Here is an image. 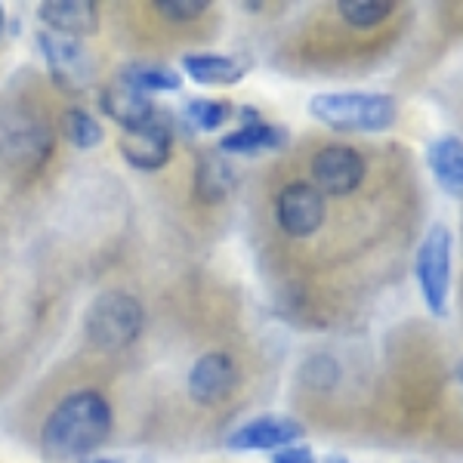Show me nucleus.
Instances as JSON below:
<instances>
[{"instance_id":"dca6fc26","label":"nucleus","mask_w":463,"mask_h":463,"mask_svg":"<svg viewBox=\"0 0 463 463\" xmlns=\"http://www.w3.org/2000/svg\"><path fill=\"white\" fill-rule=\"evenodd\" d=\"M238 183V174L232 167L229 158L222 155H204L198 161V170H195V195L204 201V204H220L232 195Z\"/></svg>"},{"instance_id":"4468645a","label":"nucleus","mask_w":463,"mask_h":463,"mask_svg":"<svg viewBox=\"0 0 463 463\" xmlns=\"http://www.w3.org/2000/svg\"><path fill=\"white\" fill-rule=\"evenodd\" d=\"M288 146V130L279 124H241L238 130L226 133L220 139L222 155H260V152H279Z\"/></svg>"},{"instance_id":"4be33fe9","label":"nucleus","mask_w":463,"mask_h":463,"mask_svg":"<svg viewBox=\"0 0 463 463\" xmlns=\"http://www.w3.org/2000/svg\"><path fill=\"white\" fill-rule=\"evenodd\" d=\"M155 10H161V16L174 22H192L207 13V0H158Z\"/></svg>"},{"instance_id":"a878e982","label":"nucleus","mask_w":463,"mask_h":463,"mask_svg":"<svg viewBox=\"0 0 463 463\" xmlns=\"http://www.w3.org/2000/svg\"><path fill=\"white\" fill-rule=\"evenodd\" d=\"M4 22H6V13H4V4H0V37H4Z\"/></svg>"},{"instance_id":"6ab92c4d","label":"nucleus","mask_w":463,"mask_h":463,"mask_svg":"<svg viewBox=\"0 0 463 463\" xmlns=\"http://www.w3.org/2000/svg\"><path fill=\"white\" fill-rule=\"evenodd\" d=\"M232 118V102L226 99H192L185 106V121L192 124V130L213 133L220 130Z\"/></svg>"},{"instance_id":"bb28decb","label":"nucleus","mask_w":463,"mask_h":463,"mask_svg":"<svg viewBox=\"0 0 463 463\" xmlns=\"http://www.w3.org/2000/svg\"><path fill=\"white\" fill-rule=\"evenodd\" d=\"M454 374H458V383L463 386V362L458 364V371H454Z\"/></svg>"},{"instance_id":"423d86ee","label":"nucleus","mask_w":463,"mask_h":463,"mask_svg":"<svg viewBox=\"0 0 463 463\" xmlns=\"http://www.w3.org/2000/svg\"><path fill=\"white\" fill-rule=\"evenodd\" d=\"M364 158L353 146H325L312 158V179L321 195H353L364 179Z\"/></svg>"},{"instance_id":"a211bd4d","label":"nucleus","mask_w":463,"mask_h":463,"mask_svg":"<svg viewBox=\"0 0 463 463\" xmlns=\"http://www.w3.org/2000/svg\"><path fill=\"white\" fill-rule=\"evenodd\" d=\"M337 10L353 28H374L392 16L395 4L392 0H340Z\"/></svg>"},{"instance_id":"39448f33","label":"nucleus","mask_w":463,"mask_h":463,"mask_svg":"<svg viewBox=\"0 0 463 463\" xmlns=\"http://www.w3.org/2000/svg\"><path fill=\"white\" fill-rule=\"evenodd\" d=\"M37 47H41L43 59H47V69L59 87L74 90V93L90 87V80H93V56H90L84 41L41 32L37 34Z\"/></svg>"},{"instance_id":"b1692460","label":"nucleus","mask_w":463,"mask_h":463,"mask_svg":"<svg viewBox=\"0 0 463 463\" xmlns=\"http://www.w3.org/2000/svg\"><path fill=\"white\" fill-rule=\"evenodd\" d=\"M318 463H349V460L340 458V454H327V458H321Z\"/></svg>"},{"instance_id":"aec40b11","label":"nucleus","mask_w":463,"mask_h":463,"mask_svg":"<svg viewBox=\"0 0 463 463\" xmlns=\"http://www.w3.org/2000/svg\"><path fill=\"white\" fill-rule=\"evenodd\" d=\"M62 130H65V137H69V143L74 148H96L102 143V124L84 109H69V111H65Z\"/></svg>"},{"instance_id":"ddd939ff","label":"nucleus","mask_w":463,"mask_h":463,"mask_svg":"<svg viewBox=\"0 0 463 463\" xmlns=\"http://www.w3.org/2000/svg\"><path fill=\"white\" fill-rule=\"evenodd\" d=\"M183 71L195 84L204 87H232L248 74V59L222 56V53H185Z\"/></svg>"},{"instance_id":"7ed1b4c3","label":"nucleus","mask_w":463,"mask_h":463,"mask_svg":"<svg viewBox=\"0 0 463 463\" xmlns=\"http://www.w3.org/2000/svg\"><path fill=\"white\" fill-rule=\"evenodd\" d=\"M143 303L137 297L124 294V290H109L90 303L84 334L93 349L115 355L137 343V337L143 334Z\"/></svg>"},{"instance_id":"f03ea898","label":"nucleus","mask_w":463,"mask_h":463,"mask_svg":"<svg viewBox=\"0 0 463 463\" xmlns=\"http://www.w3.org/2000/svg\"><path fill=\"white\" fill-rule=\"evenodd\" d=\"M309 115L340 133H380L399 118V106L386 93H318L309 99Z\"/></svg>"},{"instance_id":"5701e85b","label":"nucleus","mask_w":463,"mask_h":463,"mask_svg":"<svg viewBox=\"0 0 463 463\" xmlns=\"http://www.w3.org/2000/svg\"><path fill=\"white\" fill-rule=\"evenodd\" d=\"M272 463H318L309 445H288L272 451Z\"/></svg>"},{"instance_id":"393cba45","label":"nucleus","mask_w":463,"mask_h":463,"mask_svg":"<svg viewBox=\"0 0 463 463\" xmlns=\"http://www.w3.org/2000/svg\"><path fill=\"white\" fill-rule=\"evenodd\" d=\"M80 463H115V460H109V458H87V460H80Z\"/></svg>"},{"instance_id":"f3484780","label":"nucleus","mask_w":463,"mask_h":463,"mask_svg":"<svg viewBox=\"0 0 463 463\" xmlns=\"http://www.w3.org/2000/svg\"><path fill=\"white\" fill-rule=\"evenodd\" d=\"M124 84H130L139 93H167V90L183 87V74L167 69V65H155V62H130L121 71Z\"/></svg>"},{"instance_id":"f8f14e48","label":"nucleus","mask_w":463,"mask_h":463,"mask_svg":"<svg viewBox=\"0 0 463 463\" xmlns=\"http://www.w3.org/2000/svg\"><path fill=\"white\" fill-rule=\"evenodd\" d=\"M99 106L102 111L124 127V130H133V127H143L148 121L158 118V109L148 99V93H139L124 80H115V84H106L99 93Z\"/></svg>"},{"instance_id":"f257e3e1","label":"nucleus","mask_w":463,"mask_h":463,"mask_svg":"<svg viewBox=\"0 0 463 463\" xmlns=\"http://www.w3.org/2000/svg\"><path fill=\"white\" fill-rule=\"evenodd\" d=\"M111 432V405L102 392L80 390L50 411L41 430V451L53 463L87 460Z\"/></svg>"},{"instance_id":"2eb2a0df","label":"nucleus","mask_w":463,"mask_h":463,"mask_svg":"<svg viewBox=\"0 0 463 463\" xmlns=\"http://www.w3.org/2000/svg\"><path fill=\"white\" fill-rule=\"evenodd\" d=\"M427 164L448 195L463 198V139L460 137H439L427 148Z\"/></svg>"},{"instance_id":"412c9836","label":"nucleus","mask_w":463,"mask_h":463,"mask_svg":"<svg viewBox=\"0 0 463 463\" xmlns=\"http://www.w3.org/2000/svg\"><path fill=\"white\" fill-rule=\"evenodd\" d=\"M300 380H303V386H309V390H316V392L334 390V386L340 383L337 358L327 355V353L325 355H309L300 368Z\"/></svg>"},{"instance_id":"0eeeda50","label":"nucleus","mask_w":463,"mask_h":463,"mask_svg":"<svg viewBox=\"0 0 463 463\" xmlns=\"http://www.w3.org/2000/svg\"><path fill=\"white\" fill-rule=\"evenodd\" d=\"M275 216L288 235L306 238L325 222V195L316 189V183H288L275 198Z\"/></svg>"},{"instance_id":"9b49d317","label":"nucleus","mask_w":463,"mask_h":463,"mask_svg":"<svg viewBox=\"0 0 463 463\" xmlns=\"http://www.w3.org/2000/svg\"><path fill=\"white\" fill-rule=\"evenodd\" d=\"M37 16L53 34L78 37V41L99 28V6L90 0H50V4H41Z\"/></svg>"},{"instance_id":"6e6552de","label":"nucleus","mask_w":463,"mask_h":463,"mask_svg":"<svg viewBox=\"0 0 463 463\" xmlns=\"http://www.w3.org/2000/svg\"><path fill=\"white\" fill-rule=\"evenodd\" d=\"M238 386V364L229 353L201 355L189 371V395L198 405H220Z\"/></svg>"},{"instance_id":"9d476101","label":"nucleus","mask_w":463,"mask_h":463,"mask_svg":"<svg viewBox=\"0 0 463 463\" xmlns=\"http://www.w3.org/2000/svg\"><path fill=\"white\" fill-rule=\"evenodd\" d=\"M303 436V427L290 417H257V420H248L244 427H238L232 436L226 439V445L232 451H279V448L297 445Z\"/></svg>"},{"instance_id":"1a4fd4ad","label":"nucleus","mask_w":463,"mask_h":463,"mask_svg":"<svg viewBox=\"0 0 463 463\" xmlns=\"http://www.w3.org/2000/svg\"><path fill=\"white\" fill-rule=\"evenodd\" d=\"M121 148L124 161L137 170H161L170 161L174 152V133L170 127L161 121V115L155 121H148L143 127H133V130L121 133Z\"/></svg>"},{"instance_id":"20e7f679","label":"nucleus","mask_w":463,"mask_h":463,"mask_svg":"<svg viewBox=\"0 0 463 463\" xmlns=\"http://www.w3.org/2000/svg\"><path fill=\"white\" fill-rule=\"evenodd\" d=\"M414 275L420 285L423 303L432 316H445L448 312V288H451V232L442 222H436L427 235H423L420 248H417Z\"/></svg>"}]
</instances>
